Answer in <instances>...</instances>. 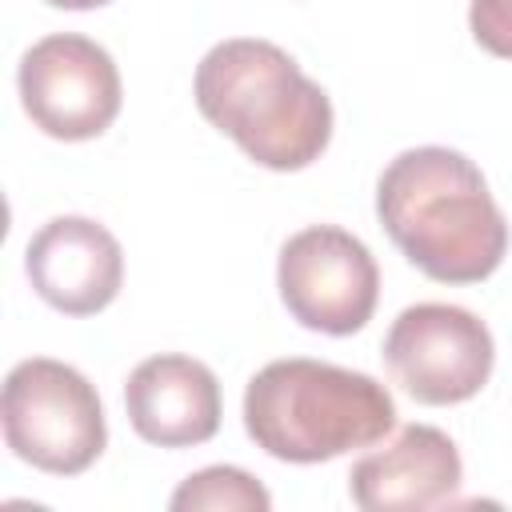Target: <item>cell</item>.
Segmentation results:
<instances>
[{"label": "cell", "instance_id": "cell-11", "mask_svg": "<svg viewBox=\"0 0 512 512\" xmlns=\"http://www.w3.org/2000/svg\"><path fill=\"white\" fill-rule=\"evenodd\" d=\"M176 512H268L272 508V496L268 488L244 472V468H232V464H212V468H200L192 472L168 500Z\"/></svg>", "mask_w": 512, "mask_h": 512}, {"label": "cell", "instance_id": "cell-13", "mask_svg": "<svg viewBox=\"0 0 512 512\" xmlns=\"http://www.w3.org/2000/svg\"><path fill=\"white\" fill-rule=\"evenodd\" d=\"M44 4H52V8H72V12H84V8H100V4H108V0H44Z\"/></svg>", "mask_w": 512, "mask_h": 512}, {"label": "cell", "instance_id": "cell-8", "mask_svg": "<svg viewBox=\"0 0 512 512\" xmlns=\"http://www.w3.org/2000/svg\"><path fill=\"white\" fill-rule=\"evenodd\" d=\"M24 272L44 304L64 316H96L124 284L120 240L88 216H52L24 248Z\"/></svg>", "mask_w": 512, "mask_h": 512}, {"label": "cell", "instance_id": "cell-10", "mask_svg": "<svg viewBox=\"0 0 512 512\" xmlns=\"http://www.w3.org/2000/svg\"><path fill=\"white\" fill-rule=\"evenodd\" d=\"M124 408L140 440L156 448H192L220 428V384L204 360L160 352L132 368Z\"/></svg>", "mask_w": 512, "mask_h": 512}, {"label": "cell", "instance_id": "cell-3", "mask_svg": "<svg viewBox=\"0 0 512 512\" xmlns=\"http://www.w3.org/2000/svg\"><path fill=\"white\" fill-rule=\"evenodd\" d=\"M396 428L392 392L340 364L288 356L264 364L244 388V432L256 448L288 464L336 460L372 448Z\"/></svg>", "mask_w": 512, "mask_h": 512}, {"label": "cell", "instance_id": "cell-1", "mask_svg": "<svg viewBox=\"0 0 512 512\" xmlns=\"http://www.w3.org/2000/svg\"><path fill=\"white\" fill-rule=\"evenodd\" d=\"M376 216L408 264L440 284H476L508 252V220L484 172L444 144L388 160L376 180Z\"/></svg>", "mask_w": 512, "mask_h": 512}, {"label": "cell", "instance_id": "cell-7", "mask_svg": "<svg viewBox=\"0 0 512 512\" xmlns=\"http://www.w3.org/2000/svg\"><path fill=\"white\" fill-rule=\"evenodd\" d=\"M20 104L52 140H92L120 116V68L112 52L80 32L36 40L16 68Z\"/></svg>", "mask_w": 512, "mask_h": 512}, {"label": "cell", "instance_id": "cell-5", "mask_svg": "<svg viewBox=\"0 0 512 512\" xmlns=\"http://www.w3.org/2000/svg\"><path fill=\"white\" fill-rule=\"evenodd\" d=\"M276 288L296 324L328 336H352L376 312L380 268L360 236L336 224H308L284 240Z\"/></svg>", "mask_w": 512, "mask_h": 512}, {"label": "cell", "instance_id": "cell-12", "mask_svg": "<svg viewBox=\"0 0 512 512\" xmlns=\"http://www.w3.org/2000/svg\"><path fill=\"white\" fill-rule=\"evenodd\" d=\"M468 28L484 52L512 60V0H472Z\"/></svg>", "mask_w": 512, "mask_h": 512}, {"label": "cell", "instance_id": "cell-9", "mask_svg": "<svg viewBox=\"0 0 512 512\" xmlns=\"http://www.w3.org/2000/svg\"><path fill=\"white\" fill-rule=\"evenodd\" d=\"M464 480L460 452L448 432L408 424L392 444L372 448L348 472V496L364 512H420L440 508Z\"/></svg>", "mask_w": 512, "mask_h": 512}, {"label": "cell", "instance_id": "cell-4", "mask_svg": "<svg viewBox=\"0 0 512 512\" xmlns=\"http://www.w3.org/2000/svg\"><path fill=\"white\" fill-rule=\"evenodd\" d=\"M0 420L4 444L24 464L52 476L92 468L108 444L96 388L84 372L52 356H28L4 376Z\"/></svg>", "mask_w": 512, "mask_h": 512}, {"label": "cell", "instance_id": "cell-6", "mask_svg": "<svg viewBox=\"0 0 512 512\" xmlns=\"http://www.w3.org/2000/svg\"><path fill=\"white\" fill-rule=\"evenodd\" d=\"M384 364L416 404L440 408L472 400L488 384L496 344L476 312L424 300L392 320L384 336Z\"/></svg>", "mask_w": 512, "mask_h": 512}, {"label": "cell", "instance_id": "cell-2", "mask_svg": "<svg viewBox=\"0 0 512 512\" xmlns=\"http://www.w3.org/2000/svg\"><path fill=\"white\" fill-rule=\"evenodd\" d=\"M192 96L212 128L272 172L308 168L332 140L328 92L272 40L232 36L212 44L196 64Z\"/></svg>", "mask_w": 512, "mask_h": 512}]
</instances>
